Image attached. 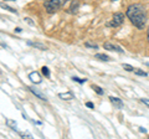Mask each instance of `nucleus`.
<instances>
[{"label": "nucleus", "mask_w": 149, "mask_h": 139, "mask_svg": "<svg viewBox=\"0 0 149 139\" xmlns=\"http://www.w3.org/2000/svg\"><path fill=\"white\" fill-rule=\"evenodd\" d=\"M27 45H30V46H35V47H39L40 50H46V46L42 45V44H39V42H27Z\"/></svg>", "instance_id": "9"}, {"label": "nucleus", "mask_w": 149, "mask_h": 139, "mask_svg": "<svg viewBox=\"0 0 149 139\" xmlns=\"http://www.w3.org/2000/svg\"><path fill=\"white\" fill-rule=\"evenodd\" d=\"M147 38H148V41H149V29H148V34H147Z\"/></svg>", "instance_id": "20"}, {"label": "nucleus", "mask_w": 149, "mask_h": 139, "mask_svg": "<svg viewBox=\"0 0 149 139\" xmlns=\"http://www.w3.org/2000/svg\"><path fill=\"white\" fill-rule=\"evenodd\" d=\"M72 80L76 81V82H80V83H85L86 82V78L85 80H81V78H78V77H72Z\"/></svg>", "instance_id": "16"}, {"label": "nucleus", "mask_w": 149, "mask_h": 139, "mask_svg": "<svg viewBox=\"0 0 149 139\" xmlns=\"http://www.w3.org/2000/svg\"><path fill=\"white\" fill-rule=\"evenodd\" d=\"M103 47L104 49H107V50H112V51H117V52H120L122 54L123 52V50H120L118 46H113L112 44H109V42H106L104 45H103Z\"/></svg>", "instance_id": "7"}, {"label": "nucleus", "mask_w": 149, "mask_h": 139, "mask_svg": "<svg viewBox=\"0 0 149 139\" xmlns=\"http://www.w3.org/2000/svg\"><path fill=\"white\" fill-rule=\"evenodd\" d=\"M123 20H124V15H123V14L122 13H117V14H114V15H113V17H112V21L108 24V26H113V27L119 26L123 22Z\"/></svg>", "instance_id": "3"}, {"label": "nucleus", "mask_w": 149, "mask_h": 139, "mask_svg": "<svg viewBox=\"0 0 149 139\" xmlns=\"http://www.w3.org/2000/svg\"><path fill=\"white\" fill-rule=\"evenodd\" d=\"M29 90L32 92V93H34L36 97H39V98L40 99H42V101H47V98H46V96L45 95H42V93H41V92L40 91H37L36 88H32V87H29Z\"/></svg>", "instance_id": "6"}, {"label": "nucleus", "mask_w": 149, "mask_h": 139, "mask_svg": "<svg viewBox=\"0 0 149 139\" xmlns=\"http://www.w3.org/2000/svg\"><path fill=\"white\" fill-rule=\"evenodd\" d=\"M58 97H60L61 99H66V101H68V99H72V98H73V95L71 93V92H66V93H60Z\"/></svg>", "instance_id": "8"}, {"label": "nucleus", "mask_w": 149, "mask_h": 139, "mask_svg": "<svg viewBox=\"0 0 149 139\" xmlns=\"http://www.w3.org/2000/svg\"><path fill=\"white\" fill-rule=\"evenodd\" d=\"M92 88L95 90V91H96V92H97V93H98V95H102V93H103V91H102V90L98 86H95V85H93V86H92Z\"/></svg>", "instance_id": "13"}, {"label": "nucleus", "mask_w": 149, "mask_h": 139, "mask_svg": "<svg viewBox=\"0 0 149 139\" xmlns=\"http://www.w3.org/2000/svg\"><path fill=\"white\" fill-rule=\"evenodd\" d=\"M86 46H87V47H92V49H97V46L96 45H91V44H86Z\"/></svg>", "instance_id": "18"}, {"label": "nucleus", "mask_w": 149, "mask_h": 139, "mask_svg": "<svg viewBox=\"0 0 149 139\" xmlns=\"http://www.w3.org/2000/svg\"><path fill=\"white\" fill-rule=\"evenodd\" d=\"M86 106H87L88 108H93V104L91 103V102H87V103H86Z\"/></svg>", "instance_id": "19"}, {"label": "nucleus", "mask_w": 149, "mask_h": 139, "mask_svg": "<svg viewBox=\"0 0 149 139\" xmlns=\"http://www.w3.org/2000/svg\"><path fill=\"white\" fill-rule=\"evenodd\" d=\"M67 0H45V9L46 11L52 14L57 11L60 8H62L66 4Z\"/></svg>", "instance_id": "2"}, {"label": "nucleus", "mask_w": 149, "mask_h": 139, "mask_svg": "<svg viewBox=\"0 0 149 139\" xmlns=\"http://www.w3.org/2000/svg\"><path fill=\"white\" fill-rule=\"evenodd\" d=\"M109 101L112 102V104H114V107H117V108H123V102L120 101L119 98H117V97H113V96H111L109 97Z\"/></svg>", "instance_id": "4"}, {"label": "nucleus", "mask_w": 149, "mask_h": 139, "mask_svg": "<svg viewBox=\"0 0 149 139\" xmlns=\"http://www.w3.org/2000/svg\"><path fill=\"white\" fill-rule=\"evenodd\" d=\"M123 68L125 70V71H134L133 67L129 66V65H127V63H123Z\"/></svg>", "instance_id": "14"}, {"label": "nucleus", "mask_w": 149, "mask_h": 139, "mask_svg": "<svg viewBox=\"0 0 149 139\" xmlns=\"http://www.w3.org/2000/svg\"><path fill=\"white\" fill-rule=\"evenodd\" d=\"M42 73H44L45 76H47V77L50 76V71H49V68L46 67V66H44V67H42Z\"/></svg>", "instance_id": "15"}, {"label": "nucleus", "mask_w": 149, "mask_h": 139, "mask_svg": "<svg viewBox=\"0 0 149 139\" xmlns=\"http://www.w3.org/2000/svg\"><path fill=\"white\" fill-rule=\"evenodd\" d=\"M6 124L9 127H10L11 129H16V122H14V120L11 119H6Z\"/></svg>", "instance_id": "11"}, {"label": "nucleus", "mask_w": 149, "mask_h": 139, "mask_svg": "<svg viewBox=\"0 0 149 139\" xmlns=\"http://www.w3.org/2000/svg\"><path fill=\"white\" fill-rule=\"evenodd\" d=\"M141 101H142V103H144L146 106H148V107H149V99H147V98H142Z\"/></svg>", "instance_id": "17"}, {"label": "nucleus", "mask_w": 149, "mask_h": 139, "mask_svg": "<svg viewBox=\"0 0 149 139\" xmlns=\"http://www.w3.org/2000/svg\"><path fill=\"white\" fill-rule=\"evenodd\" d=\"M96 58L101 60V61H111V58L107 56V55H102V54H97L96 55Z\"/></svg>", "instance_id": "10"}, {"label": "nucleus", "mask_w": 149, "mask_h": 139, "mask_svg": "<svg viewBox=\"0 0 149 139\" xmlns=\"http://www.w3.org/2000/svg\"><path fill=\"white\" fill-rule=\"evenodd\" d=\"M29 78H30V81L34 82V83H40L41 82V76L37 72H31L29 75Z\"/></svg>", "instance_id": "5"}, {"label": "nucleus", "mask_w": 149, "mask_h": 139, "mask_svg": "<svg viewBox=\"0 0 149 139\" xmlns=\"http://www.w3.org/2000/svg\"><path fill=\"white\" fill-rule=\"evenodd\" d=\"M125 15L128 16L130 22L136 27H138V29H144L146 22H147V14L142 5H139V4L129 5Z\"/></svg>", "instance_id": "1"}, {"label": "nucleus", "mask_w": 149, "mask_h": 139, "mask_svg": "<svg viewBox=\"0 0 149 139\" xmlns=\"http://www.w3.org/2000/svg\"><path fill=\"white\" fill-rule=\"evenodd\" d=\"M134 73H136V75H138V76H143V77L147 76V72L142 71V70H134Z\"/></svg>", "instance_id": "12"}, {"label": "nucleus", "mask_w": 149, "mask_h": 139, "mask_svg": "<svg viewBox=\"0 0 149 139\" xmlns=\"http://www.w3.org/2000/svg\"><path fill=\"white\" fill-rule=\"evenodd\" d=\"M112 1H116V0H112Z\"/></svg>", "instance_id": "21"}, {"label": "nucleus", "mask_w": 149, "mask_h": 139, "mask_svg": "<svg viewBox=\"0 0 149 139\" xmlns=\"http://www.w3.org/2000/svg\"><path fill=\"white\" fill-rule=\"evenodd\" d=\"M147 65H148V66H149V63H147Z\"/></svg>", "instance_id": "22"}]
</instances>
